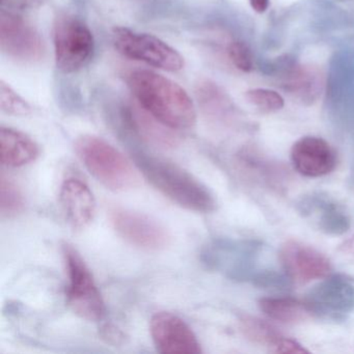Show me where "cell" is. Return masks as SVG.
Listing matches in <instances>:
<instances>
[{"instance_id":"obj_1","label":"cell","mask_w":354,"mask_h":354,"mask_svg":"<svg viewBox=\"0 0 354 354\" xmlns=\"http://www.w3.org/2000/svg\"><path fill=\"white\" fill-rule=\"evenodd\" d=\"M127 84L144 111L165 127L171 130L194 127L196 106L177 82L150 70H136L128 76Z\"/></svg>"},{"instance_id":"obj_2","label":"cell","mask_w":354,"mask_h":354,"mask_svg":"<svg viewBox=\"0 0 354 354\" xmlns=\"http://www.w3.org/2000/svg\"><path fill=\"white\" fill-rule=\"evenodd\" d=\"M133 160L151 185L179 206L198 213H210L216 209L211 190L176 163L145 153L134 154Z\"/></svg>"},{"instance_id":"obj_3","label":"cell","mask_w":354,"mask_h":354,"mask_svg":"<svg viewBox=\"0 0 354 354\" xmlns=\"http://www.w3.org/2000/svg\"><path fill=\"white\" fill-rule=\"evenodd\" d=\"M75 150L88 173L111 192H123L140 184V176L129 160L103 138L80 136Z\"/></svg>"},{"instance_id":"obj_4","label":"cell","mask_w":354,"mask_h":354,"mask_svg":"<svg viewBox=\"0 0 354 354\" xmlns=\"http://www.w3.org/2000/svg\"><path fill=\"white\" fill-rule=\"evenodd\" d=\"M55 64L66 74L86 67L95 53V40L88 26L75 16L59 15L53 28Z\"/></svg>"},{"instance_id":"obj_5","label":"cell","mask_w":354,"mask_h":354,"mask_svg":"<svg viewBox=\"0 0 354 354\" xmlns=\"http://www.w3.org/2000/svg\"><path fill=\"white\" fill-rule=\"evenodd\" d=\"M64 257L69 279L68 306L84 320H101L104 317L105 304L92 272L73 246L64 245Z\"/></svg>"},{"instance_id":"obj_6","label":"cell","mask_w":354,"mask_h":354,"mask_svg":"<svg viewBox=\"0 0 354 354\" xmlns=\"http://www.w3.org/2000/svg\"><path fill=\"white\" fill-rule=\"evenodd\" d=\"M113 44L121 55L169 72L183 69L184 59L175 48L157 37L126 28L113 30Z\"/></svg>"},{"instance_id":"obj_7","label":"cell","mask_w":354,"mask_h":354,"mask_svg":"<svg viewBox=\"0 0 354 354\" xmlns=\"http://www.w3.org/2000/svg\"><path fill=\"white\" fill-rule=\"evenodd\" d=\"M109 219L120 237L140 250L158 252L171 244L165 225L144 213L118 207L109 212Z\"/></svg>"},{"instance_id":"obj_8","label":"cell","mask_w":354,"mask_h":354,"mask_svg":"<svg viewBox=\"0 0 354 354\" xmlns=\"http://www.w3.org/2000/svg\"><path fill=\"white\" fill-rule=\"evenodd\" d=\"M262 244L256 240H219L207 250L206 262L236 281H252Z\"/></svg>"},{"instance_id":"obj_9","label":"cell","mask_w":354,"mask_h":354,"mask_svg":"<svg viewBox=\"0 0 354 354\" xmlns=\"http://www.w3.org/2000/svg\"><path fill=\"white\" fill-rule=\"evenodd\" d=\"M0 48L8 57L35 63L44 57L45 46L38 30L13 12L0 13Z\"/></svg>"},{"instance_id":"obj_10","label":"cell","mask_w":354,"mask_h":354,"mask_svg":"<svg viewBox=\"0 0 354 354\" xmlns=\"http://www.w3.org/2000/svg\"><path fill=\"white\" fill-rule=\"evenodd\" d=\"M279 257L286 274L300 285L325 279L331 270L330 262L324 254L295 240L285 242Z\"/></svg>"},{"instance_id":"obj_11","label":"cell","mask_w":354,"mask_h":354,"mask_svg":"<svg viewBox=\"0 0 354 354\" xmlns=\"http://www.w3.org/2000/svg\"><path fill=\"white\" fill-rule=\"evenodd\" d=\"M150 331L156 349L161 353H202L200 342L189 325L173 313L153 315Z\"/></svg>"},{"instance_id":"obj_12","label":"cell","mask_w":354,"mask_h":354,"mask_svg":"<svg viewBox=\"0 0 354 354\" xmlns=\"http://www.w3.org/2000/svg\"><path fill=\"white\" fill-rule=\"evenodd\" d=\"M312 314L339 319L354 310V286L339 277L323 279L306 298Z\"/></svg>"},{"instance_id":"obj_13","label":"cell","mask_w":354,"mask_h":354,"mask_svg":"<svg viewBox=\"0 0 354 354\" xmlns=\"http://www.w3.org/2000/svg\"><path fill=\"white\" fill-rule=\"evenodd\" d=\"M290 156L294 169L304 177H323L330 174L337 165V154L333 147L317 136L299 138L292 146Z\"/></svg>"},{"instance_id":"obj_14","label":"cell","mask_w":354,"mask_h":354,"mask_svg":"<svg viewBox=\"0 0 354 354\" xmlns=\"http://www.w3.org/2000/svg\"><path fill=\"white\" fill-rule=\"evenodd\" d=\"M297 209L304 217L314 219L317 227L327 235L341 236L351 227L349 213L337 201L323 192L304 196L298 202Z\"/></svg>"},{"instance_id":"obj_15","label":"cell","mask_w":354,"mask_h":354,"mask_svg":"<svg viewBox=\"0 0 354 354\" xmlns=\"http://www.w3.org/2000/svg\"><path fill=\"white\" fill-rule=\"evenodd\" d=\"M59 202L66 218L75 229H84L94 221L96 200L84 182L77 178L64 181L59 192Z\"/></svg>"},{"instance_id":"obj_16","label":"cell","mask_w":354,"mask_h":354,"mask_svg":"<svg viewBox=\"0 0 354 354\" xmlns=\"http://www.w3.org/2000/svg\"><path fill=\"white\" fill-rule=\"evenodd\" d=\"M40 154L39 145L20 130L1 126L0 159L8 167H20L36 160Z\"/></svg>"},{"instance_id":"obj_17","label":"cell","mask_w":354,"mask_h":354,"mask_svg":"<svg viewBox=\"0 0 354 354\" xmlns=\"http://www.w3.org/2000/svg\"><path fill=\"white\" fill-rule=\"evenodd\" d=\"M283 88L304 104H312L322 91V76L316 68L291 64L285 70Z\"/></svg>"},{"instance_id":"obj_18","label":"cell","mask_w":354,"mask_h":354,"mask_svg":"<svg viewBox=\"0 0 354 354\" xmlns=\"http://www.w3.org/2000/svg\"><path fill=\"white\" fill-rule=\"evenodd\" d=\"M259 308L268 318L285 324L304 322L312 315L306 302L291 297L261 298Z\"/></svg>"},{"instance_id":"obj_19","label":"cell","mask_w":354,"mask_h":354,"mask_svg":"<svg viewBox=\"0 0 354 354\" xmlns=\"http://www.w3.org/2000/svg\"><path fill=\"white\" fill-rule=\"evenodd\" d=\"M26 200L17 184L1 174L0 177V213L3 217H14L24 212Z\"/></svg>"},{"instance_id":"obj_20","label":"cell","mask_w":354,"mask_h":354,"mask_svg":"<svg viewBox=\"0 0 354 354\" xmlns=\"http://www.w3.org/2000/svg\"><path fill=\"white\" fill-rule=\"evenodd\" d=\"M241 330L250 341L269 347H273L281 337L270 324L254 317L245 316L241 319Z\"/></svg>"},{"instance_id":"obj_21","label":"cell","mask_w":354,"mask_h":354,"mask_svg":"<svg viewBox=\"0 0 354 354\" xmlns=\"http://www.w3.org/2000/svg\"><path fill=\"white\" fill-rule=\"evenodd\" d=\"M0 107L3 113L14 117H26L32 113V106L3 80L0 82Z\"/></svg>"},{"instance_id":"obj_22","label":"cell","mask_w":354,"mask_h":354,"mask_svg":"<svg viewBox=\"0 0 354 354\" xmlns=\"http://www.w3.org/2000/svg\"><path fill=\"white\" fill-rule=\"evenodd\" d=\"M246 100L263 113H275L281 111L285 100L281 94L268 88H252L245 94Z\"/></svg>"},{"instance_id":"obj_23","label":"cell","mask_w":354,"mask_h":354,"mask_svg":"<svg viewBox=\"0 0 354 354\" xmlns=\"http://www.w3.org/2000/svg\"><path fill=\"white\" fill-rule=\"evenodd\" d=\"M230 59L240 71L248 72L254 69V55L250 46L242 41H234L227 49Z\"/></svg>"},{"instance_id":"obj_24","label":"cell","mask_w":354,"mask_h":354,"mask_svg":"<svg viewBox=\"0 0 354 354\" xmlns=\"http://www.w3.org/2000/svg\"><path fill=\"white\" fill-rule=\"evenodd\" d=\"M252 283L263 289H287L293 281L285 273L275 270H264L257 272L252 279Z\"/></svg>"},{"instance_id":"obj_25","label":"cell","mask_w":354,"mask_h":354,"mask_svg":"<svg viewBox=\"0 0 354 354\" xmlns=\"http://www.w3.org/2000/svg\"><path fill=\"white\" fill-rule=\"evenodd\" d=\"M99 335L102 341L113 347L124 345L127 339L125 333L113 323H104L101 325L99 328Z\"/></svg>"},{"instance_id":"obj_26","label":"cell","mask_w":354,"mask_h":354,"mask_svg":"<svg viewBox=\"0 0 354 354\" xmlns=\"http://www.w3.org/2000/svg\"><path fill=\"white\" fill-rule=\"evenodd\" d=\"M272 348L273 349L271 351L274 352V353H308V350L304 346L300 345L298 342L283 337H281Z\"/></svg>"},{"instance_id":"obj_27","label":"cell","mask_w":354,"mask_h":354,"mask_svg":"<svg viewBox=\"0 0 354 354\" xmlns=\"http://www.w3.org/2000/svg\"><path fill=\"white\" fill-rule=\"evenodd\" d=\"M44 0H1V5L3 7L11 8V9L28 10L36 9L42 5Z\"/></svg>"},{"instance_id":"obj_28","label":"cell","mask_w":354,"mask_h":354,"mask_svg":"<svg viewBox=\"0 0 354 354\" xmlns=\"http://www.w3.org/2000/svg\"><path fill=\"white\" fill-rule=\"evenodd\" d=\"M269 0H250V5L256 13L263 14L268 10Z\"/></svg>"},{"instance_id":"obj_29","label":"cell","mask_w":354,"mask_h":354,"mask_svg":"<svg viewBox=\"0 0 354 354\" xmlns=\"http://www.w3.org/2000/svg\"><path fill=\"white\" fill-rule=\"evenodd\" d=\"M342 250H343L345 254L354 257V236L344 243V245L342 246Z\"/></svg>"}]
</instances>
